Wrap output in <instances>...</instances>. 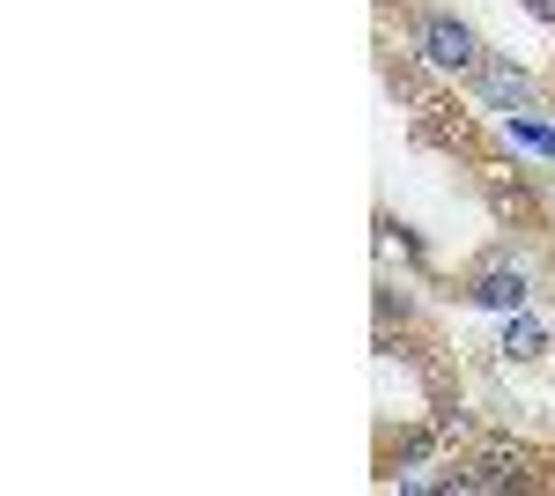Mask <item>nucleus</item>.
Returning <instances> with one entry per match:
<instances>
[{
	"mask_svg": "<svg viewBox=\"0 0 555 496\" xmlns=\"http://www.w3.org/2000/svg\"><path fill=\"white\" fill-rule=\"evenodd\" d=\"M467 304L474 311H526V304H533V275H526L518 245H496L481 267H474L467 275Z\"/></svg>",
	"mask_w": 555,
	"mask_h": 496,
	"instance_id": "2",
	"label": "nucleus"
},
{
	"mask_svg": "<svg viewBox=\"0 0 555 496\" xmlns=\"http://www.w3.org/2000/svg\"><path fill=\"white\" fill-rule=\"evenodd\" d=\"M504 149L533 156V164H555V126L541 112H504Z\"/></svg>",
	"mask_w": 555,
	"mask_h": 496,
	"instance_id": "5",
	"label": "nucleus"
},
{
	"mask_svg": "<svg viewBox=\"0 0 555 496\" xmlns=\"http://www.w3.org/2000/svg\"><path fill=\"white\" fill-rule=\"evenodd\" d=\"M408 52H415L423 67H437V75H452V82H474V75H481V60H489L481 30H474L467 15H452V8H423Z\"/></svg>",
	"mask_w": 555,
	"mask_h": 496,
	"instance_id": "1",
	"label": "nucleus"
},
{
	"mask_svg": "<svg viewBox=\"0 0 555 496\" xmlns=\"http://www.w3.org/2000/svg\"><path fill=\"white\" fill-rule=\"evenodd\" d=\"M555 341H548V327L533 319V311H504V341H496V356L504 364H541Z\"/></svg>",
	"mask_w": 555,
	"mask_h": 496,
	"instance_id": "4",
	"label": "nucleus"
},
{
	"mask_svg": "<svg viewBox=\"0 0 555 496\" xmlns=\"http://www.w3.org/2000/svg\"><path fill=\"white\" fill-rule=\"evenodd\" d=\"M481 186H489V201H496V215H504V222L541 230V201H533L526 186H512V170H481Z\"/></svg>",
	"mask_w": 555,
	"mask_h": 496,
	"instance_id": "6",
	"label": "nucleus"
},
{
	"mask_svg": "<svg viewBox=\"0 0 555 496\" xmlns=\"http://www.w3.org/2000/svg\"><path fill=\"white\" fill-rule=\"evenodd\" d=\"M526 8H533V15H541V23L555 30V0H526Z\"/></svg>",
	"mask_w": 555,
	"mask_h": 496,
	"instance_id": "7",
	"label": "nucleus"
},
{
	"mask_svg": "<svg viewBox=\"0 0 555 496\" xmlns=\"http://www.w3.org/2000/svg\"><path fill=\"white\" fill-rule=\"evenodd\" d=\"M474 104L481 112H541V89H533V75L518 67L512 52H489L481 75H474Z\"/></svg>",
	"mask_w": 555,
	"mask_h": 496,
	"instance_id": "3",
	"label": "nucleus"
}]
</instances>
